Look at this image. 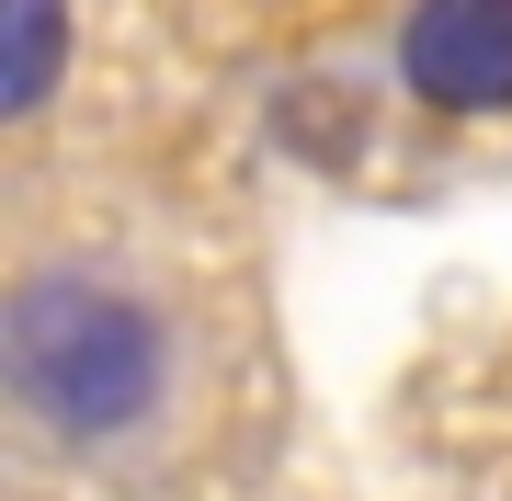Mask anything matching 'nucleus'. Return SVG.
Wrapping results in <instances>:
<instances>
[{
    "label": "nucleus",
    "mask_w": 512,
    "mask_h": 501,
    "mask_svg": "<svg viewBox=\"0 0 512 501\" xmlns=\"http://www.w3.org/2000/svg\"><path fill=\"white\" fill-rule=\"evenodd\" d=\"M0 376L12 399L35 410L57 445H114L160 410V319H148L126 285H92V274H35L0 319Z\"/></svg>",
    "instance_id": "f257e3e1"
},
{
    "label": "nucleus",
    "mask_w": 512,
    "mask_h": 501,
    "mask_svg": "<svg viewBox=\"0 0 512 501\" xmlns=\"http://www.w3.org/2000/svg\"><path fill=\"white\" fill-rule=\"evenodd\" d=\"M399 69L433 114H512V0H421L399 23Z\"/></svg>",
    "instance_id": "f03ea898"
},
{
    "label": "nucleus",
    "mask_w": 512,
    "mask_h": 501,
    "mask_svg": "<svg viewBox=\"0 0 512 501\" xmlns=\"http://www.w3.org/2000/svg\"><path fill=\"white\" fill-rule=\"evenodd\" d=\"M69 69V0H0V114H46Z\"/></svg>",
    "instance_id": "7ed1b4c3"
}]
</instances>
